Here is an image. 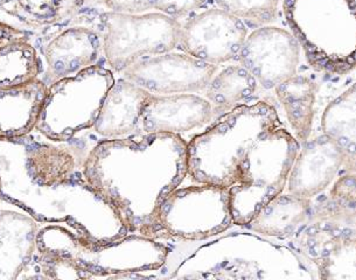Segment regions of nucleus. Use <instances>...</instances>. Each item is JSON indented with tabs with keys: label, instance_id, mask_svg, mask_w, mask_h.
Segmentation results:
<instances>
[{
	"label": "nucleus",
	"instance_id": "obj_1",
	"mask_svg": "<svg viewBox=\"0 0 356 280\" xmlns=\"http://www.w3.org/2000/svg\"><path fill=\"white\" fill-rule=\"evenodd\" d=\"M83 180L129 233L151 237L154 215L188 175L187 142L175 133L99 142L83 163Z\"/></svg>",
	"mask_w": 356,
	"mask_h": 280
},
{
	"label": "nucleus",
	"instance_id": "obj_2",
	"mask_svg": "<svg viewBox=\"0 0 356 280\" xmlns=\"http://www.w3.org/2000/svg\"><path fill=\"white\" fill-rule=\"evenodd\" d=\"M282 125L276 108L266 101L234 108L187 142L189 176L197 183L229 188L236 181L248 151Z\"/></svg>",
	"mask_w": 356,
	"mask_h": 280
},
{
	"label": "nucleus",
	"instance_id": "obj_3",
	"mask_svg": "<svg viewBox=\"0 0 356 280\" xmlns=\"http://www.w3.org/2000/svg\"><path fill=\"white\" fill-rule=\"evenodd\" d=\"M291 33L309 66L333 75L356 68V0H283Z\"/></svg>",
	"mask_w": 356,
	"mask_h": 280
},
{
	"label": "nucleus",
	"instance_id": "obj_4",
	"mask_svg": "<svg viewBox=\"0 0 356 280\" xmlns=\"http://www.w3.org/2000/svg\"><path fill=\"white\" fill-rule=\"evenodd\" d=\"M300 146L283 125L258 139L241 163L229 187L234 224L248 226L254 216L283 193Z\"/></svg>",
	"mask_w": 356,
	"mask_h": 280
},
{
	"label": "nucleus",
	"instance_id": "obj_5",
	"mask_svg": "<svg viewBox=\"0 0 356 280\" xmlns=\"http://www.w3.org/2000/svg\"><path fill=\"white\" fill-rule=\"evenodd\" d=\"M37 247L73 259L90 278L123 277L125 273L159 269L168 256V247L152 237L134 233L108 244H96L60 226L38 233Z\"/></svg>",
	"mask_w": 356,
	"mask_h": 280
},
{
	"label": "nucleus",
	"instance_id": "obj_6",
	"mask_svg": "<svg viewBox=\"0 0 356 280\" xmlns=\"http://www.w3.org/2000/svg\"><path fill=\"white\" fill-rule=\"evenodd\" d=\"M292 238L319 279L356 280V208L331 197L313 202L309 222Z\"/></svg>",
	"mask_w": 356,
	"mask_h": 280
},
{
	"label": "nucleus",
	"instance_id": "obj_7",
	"mask_svg": "<svg viewBox=\"0 0 356 280\" xmlns=\"http://www.w3.org/2000/svg\"><path fill=\"white\" fill-rule=\"evenodd\" d=\"M115 81L111 70L95 65L49 84L35 130L54 142H67L79 132L94 128Z\"/></svg>",
	"mask_w": 356,
	"mask_h": 280
},
{
	"label": "nucleus",
	"instance_id": "obj_8",
	"mask_svg": "<svg viewBox=\"0 0 356 280\" xmlns=\"http://www.w3.org/2000/svg\"><path fill=\"white\" fill-rule=\"evenodd\" d=\"M99 26L104 56L120 73L144 58L173 51L181 29L178 19L159 12H104L99 17Z\"/></svg>",
	"mask_w": 356,
	"mask_h": 280
},
{
	"label": "nucleus",
	"instance_id": "obj_9",
	"mask_svg": "<svg viewBox=\"0 0 356 280\" xmlns=\"http://www.w3.org/2000/svg\"><path fill=\"white\" fill-rule=\"evenodd\" d=\"M229 188L200 183L168 194L156 209L151 237L158 233L182 240L216 236L233 226Z\"/></svg>",
	"mask_w": 356,
	"mask_h": 280
},
{
	"label": "nucleus",
	"instance_id": "obj_10",
	"mask_svg": "<svg viewBox=\"0 0 356 280\" xmlns=\"http://www.w3.org/2000/svg\"><path fill=\"white\" fill-rule=\"evenodd\" d=\"M216 72L215 65L170 51L144 58L122 74L153 95H175L204 91Z\"/></svg>",
	"mask_w": 356,
	"mask_h": 280
},
{
	"label": "nucleus",
	"instance_id": "obj_11",
	"mask_svg": "<svg viewBox=\"0 0 356 280\" xmlns=\"http://www.w3.org/2000/svg\"><path fill=\"white\" fill-rule=\"evenodd\" d=\"M248 37L242 20L220 8H209L181 25L179 44L186 54L211 65L237 58Z\"/></svg>",
	"mask_w": 356,
	"mask_h": 280
},
{
	"label": "nucleus",
	"instance_id": "obj_12",
	"mask_svg": "<svg viewBox=\"0 0 356 280\" xmlns=\"http://www.w3.org/2000/svg\"><path fill=\"white\" fill-rule=\"evenodd\" d=\"M237 58L261 87L275 89L297 75L300 44L286 29L266 26L248 35Z\"/></svg>",
	"mask_w": 356,
	"mask_h": 280
},
{
	"label": "nucleus",
	"instance_id": "obj_13",
	"mask_svg": "<svg viewBox=\"0 0 356 280\" xmlns=\"http://www.w3.org/2000/svg\"><path fill=\"white\" fill-rule=\"evenodd\" d=\"M343 168V157L338 145L326 135L304 142L292 165L287 193L304 199L323 193Z\"/></svg>",
	"mask_w": 356,
	"mask_h": 280
},
{
	"label": "nucleus",
	"instance_id": "obj_14",
	"mask_svg": "<svg viewBox=\"0 0 356 280\" xmlns=\"http://www.w3.org/2000/svg\"><path fill=\"white\" fill-rule=\"evenodd\" d=\"M214 110L206 97L195 94L153 95L140 120V133H175L192 131L211 123Z\"/></svg>",
	"mask_w": 356,
	"mask_h": 280
},
{
	"label": "nucleus",
	"instance_id": "obj_15",
	"mask_svg": "<svg viewBox=\"0 0 356 280\" xmlns=\"http://www.w3.org/2000/svg\"><path fill=\"white\" fill-rule=\"evenodd\" d=\"M101 51L102 38L94 29L82 26L63 29L42 51L49 84L95 66Z\"/></svg>",
	"mask_w": 356,
	"mask_h": 280
},
{
	"label": "nucleus",
	"instance_id": "obj_16",
	"mask_svg": "<svg viewBox=\"0 0 356 280\" xmlns=\"http://www.w3.org/2000/svg\"><path fill=\"white\" fill-rule=\"evenodd\" d=\"M152 94L125 77L115 81L106 94L95 131L106 139L140 133V120Z\"/></svg>",
	"mask_w": 356,
	"mask_h": 280
},
{
	"label": "nucleus",
	"instance_id": "obj_17",
	"mask_svg": "<svg viewBox=\"0 0 356 280\" xmlns=\"http://www.w3.org/2000/svg\"><path fill=\"white\" fill-rule=\"evenodd\" d=\"M47 94L48 84L40 79L0 89V139L22 138L34 130Z\"/></svg>",
	"mask_w": 356,
	"mask_h": 280
},
{
	"label": "nucleus",
	"instance_id": "obj_18",
	"mask_svg": "<svg viewBox=\"0 0 356 280\" xmlns=\"http://www.w3.org/2000/svg\"><path fill=\"white\" fill-rule=\"evenodd\" d=\"M38 224L15 211H0V280H15L37 250Z\"/></svg>",
	"mask_w": 356,
	"mask_h": 280
},
{
	"label": "nucleus",
	"instance_id": "obj_19",
	"mask_svg": "<svg viewBox=\"0 0 356 280\" xmlns=\"http://www.w3.org/2000/svg\"><path fill=\"white\" fill-rule=\"evenodd\" d=\"M313 199L280 194L270 201L248 226L264 236L290 238L309 222Z\"/></svg>",
	"mask_w": 356,
	"mask_h": 280
},
{
	"label": "nucleus",
	"instance_id": "obj_20",
	"mask_svg": "<svg viewBox=\"0 0 356 280\" xmlns=\"http://www.w3.org/2000/svg\"><path fill=\"white\" fill-rule=\"evenodd\" d=\"M321 128L341 151L343 170L356 174V82L326 106Z\"/></svg>",
	"mask_w": 356,
	"mask_h": 280
},
{
	"label": "nucleus",
	"instance_id": "obj_21",
	"mask_svg": "<svg viewBox=\"0 0 356 280\" xmlns=\"http://www.w3.org/2000/svg\"><path fill=\"white\" fill-rule=\"evenodd\" d=\"M26 170L35 185L55 190L70 183L76 171V158L63 146L34 144L27 149Z\"/></svg>",
	"mask_w": 356,
	"mask_h": 280
},
{
	"label": "nucleus",
	"instance_id": "obj_22",
	"mask_svg": "<svg viewBox=\"0 0 356 280\" xmlns=\"http://www.w3.org/2000/svg\"><path fill=\"white\" fill-rule=\"evenodd\" d=\"M292 131L299 142H307L312 132L316 85L304 75H296L275 88Z\"/></svg>",
	"mask_w": 356,
	"mask_h": 280
},
{
	"label": "nucleus",
	"instance_id": "obj_23",
	"mask_svg": "<svg viewBox=\"0 0 356 280\" xmlns=\"http://www.w3.org/2000/svg\"><path fill=\"white\" fill-rule=\"evenodd\" d=\"M257 81L241 65L227 67L216 74L204 89V97L211 102L214 115L230 111L254 95Z\"/></svg>",
	"mask_w": 356,
	"mask_h": 280
},
{
	"label": "nucleus",
	"instance_id": "obj_24",
	"mask_svg": "<svg viewBox=\"0 0 356 280\" xmlns=\"http://www.w3.org/2000/svg\"><path fill=\"white\" fill-rule=\"evenodd\" d=\"M39 74L40 58L26 34L0 46V89L29 83Z\"/></svg>",
	"mask_w": 356,
	"mask_h": 280
},
{
	"label": "nucleus",
	"instance_id": "obj_25",
	"mask_svg": "<svg viewBox=\"0 0 356 280\" xmlns=\"http://www.w3.org/2000/svg\"><path fill=\"white\" fill-rule=\"evenodd\" d=\"M110 11L142 15L159 12L172 18L179 19L199 10L207 0H102Z\"/></svg>",
	"mask_w": 356,
	"mask_h": 280
},
{
	"label": "nucleus",
	"instance_id": "obj_26",
	"mask_svg": "<svg viewBox=\"0 0 356 280\" xmlns=\"http://www.w3.org/2000/svg\"><path fill=\"white\" fill-rule=\"evenodd\" d=\"M280 0H215L218 8L225 10L245 24L261 26L276 18Z\"/></svg>",
	"mask_w": 356,
	"mask_h": 280
},
{
	"label": "nucleus",
	"instance_id": "obj_27",
	"mask_svg": "<svg viewBox=\"0 0 356 280\" xmlns=\"http://www.w3.org/2000/svg\"><path fill=\"white\" fill-rule=\"evenodd\" d=\"M330 197L340 204L356 208V174L349 173L339 178L332 187Z\"/></svg>",
	"mask_w": 356,
	"mask_h": 280
},
{
	"label": "nucleus",
	"instance_id": "obj_28",
	"mask_svg": "<svg viewBox=\"0 0 356 280\" xmlns=\"http://www.w3.org/2000/svg\"><path fill=\"white\" fill-rule=\"evenodd\" d=\"M22 35H25V32H22V29L15 28L5 22H0V46Z\"/></svg>",
	"mask_w": 356,
	"mask_h": 280
}]
</instances>
